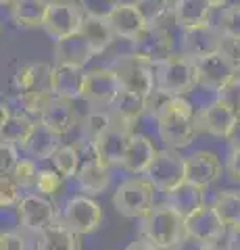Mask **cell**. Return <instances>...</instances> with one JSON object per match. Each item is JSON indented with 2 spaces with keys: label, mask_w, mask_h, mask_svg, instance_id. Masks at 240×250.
<instances>
[{
  "label": "cell",
  "mask_w": 240,
  "mask_h": 250,
  "mask_svg": "<svg viewBox=\"0 0 240 250\" xmlns=\"http://www.w3.org/2000/svg\"><path fill=\"white\" fill-rule=\"evenodd\" d=\"M195 117V108L184 96H172L159 108L154 119H157L159 138L165 148L180 150L195 142V136L198 134Z\"/></svg>",
  "instance_id": "obj_1"
},
{
  "label": "cell",
  "mask_w": 240,
  "mask_h": 250,
  "mask_svg": "<svg viewBox=\"0 0 240 250\" xmlns=\"http://www.w3.org/2000/svg\"><path fill=\"white\" fill-rule=\"evenodd\" d=\"M140 231L142 238L163 250H180L188 240L186 217L169 202L154 205L149 215L140 219Z\"/></svg>",
  "instance_id": "obj_2"
},
{
  "label": "cell",
  "mask_w": 240,
  "mask_h": 250,
  "mask_svg": "<svg viewBox=\"0 0 240 250\" xmlns=\"http://www.w3.org/2000/svg\"><path fill=\"white\" fill-rule=\"evenodd\" d=\"M154 190L157 188L153 186L149 177H128L115 190L113 207L126 219H142L154 207Z\"/></svg>",
  "instance_id": "obj_3"
},
{
  "label": "cell",
  "mask_w": 240,
  "mask_h": 250,
  "mask_svg": "<svg viewBox=\"0 0 240 250\" xmlns=\"http://www.w3.org/2000/svg\"><path fill=\"white\" fill-rule=\"evenodd\" d=\"M109 67L119 77L123 90L136 92L144 98H149L157 90V71H154V67L149 65L146 61L138 59L134 52L115 57Z\"/></svg>",
  "instance_id": "obj_4"
},
{
  "label": "cell",
  "mask_w": 240,
  "mask_h": 250,
  "mask_svg": "<svg viewBox=\"0 0 240 250\" xmlns=\"http://www.w3.org/2000/svg\"><path fill=\"white\" fill-rule=\"evenodd\" d=\"M196 82L195 61L186 54H174L169 61L157 67V90L167 96H184L190 94Z\"/></svg>",
  "instance_id": "obj_5"
},
{
  "label": "cell",
  "mask_w": 240,
  "mask_h": 250,
  "mask_svg": "<svg viewBox=\"0 0 240 250\" xmlns=\"http://www.w3.org/2000/svg\"><path fill=\"white\" fill-rule=\"evenodd\" d=\"M131 125L134 123H130L126 119H121V117H117L115 113H111L109 127L98 136L96 142H92L96 146L98 156L109 167L111 165H123V159H126L130 140H131V136H134Z\"/></svg>",
  "instance_id": "obj_6"
},
{
  "label": "cell",
  "mask_w": 240,
  "mask_h": 250,
  "mask_svg": "<svg viewBox=\"0 0 240 250\" xmlns=\"http://www.w3.org/2000/svg\"><path fill=\"white\" fill-rule=\"evenodd\" d=\"M86 21V13L75 0H50L48 15L44 21L46 34L55 40H63L73 34H80Z\"/></svg>",
  "instance_id": "obj_7"
},
{
  "label": "cell",
  "mask_w": 240,
  "mask_h": 250,
  "mask_svg": "<svg viewBox=\"0 0 240 250\" xmlns=\"http://www.w3.org/2000/svg\"><path fill=\"white\" fill-rule=\"evenodd\" d=\"M146 177L153 186L161 192H172L177 186L186 182V156H182L174 148H163L154 156L151 169L146 171Z\"/></svg>",
  "instance_id": "obj_8"
},
{
  "label": "cell",
  "mask_w": 240,
  "mask_h": 250,
  "mask_svg": "<svg viewBox=\"0 0 240 250\" xmlns=\"http://www.w3.org/2000/svg\"><path fill=\"white\" fill-rule=\"evenodd\" d=\"M82 152V167L80 173H77V184L88 196H96V194H103L111 184V171L109 165L103 163V159L96 152V146L84 140V142L77 144Z\"/></svg>",
  "instance_id": "obj_9"
},
{
  "label": "cell",
  "mask_w": 240,
  "mask_h": 250,
  "mask_svg": "<svg viewBox=\"0 0 240 250\" xmlns=\"http://www.w3.org/2000/svg\"><path fill=\"white\" fill-rule=\"evenodd\" d=\"M123 90L119 77L111 67H94L84 77V100L94 108H109L117 94Z\"/></svg>",
  "instance_id": "obj_10"
},
{
  "label": "cell",
  "mask_w": 240,
  "mask_h": 250,
  "mask_svg": "<svg viewBox=\"0 0 240 250\" xmlns=\"http://www.w3.org/2000/svg\"><path fill=\"white\" fill-rule=\"evenodd\" d=\"M63 223L80 236H86L100 228L103 223V208L90 196H73L67 200L63 210Z\"/></svg>",
  "instance_id": "obj_11"
},
{
  "label": "cell",
  "mask_w": 240,
  "mask_h": 250,
  "mask_svg": "<svg viewBox=\"0 0 240 250\" xmlns=\"http://www.w3.org/2000/svg\"><path fill=\"white\" fill-rule=\"evenodd\" d=\"M226 228L228 225L221 221L211 205H203L192 215L186 217V233H188V240L198 242L200 246L218 244V242L226 236Z\"/></svg>",
  "instance_id": "obj_12"
},
{
  "label": "cell",
  "mask_w": 240,
  "mask_h": 250,
  "mask_svg": "<svg viewBox=\"0 0 240 250\" xmlns=\"http://www.w3.org/2000/svg\"><path fill=\"white\" fill-rule=\"evenodd\" d=\"M17 217L25 229L42 233L57 223V208L42 194H25L17 205Z\"/></svg>",
  "instance_id": "obj_13"
},
{
  "label": "cell",
  "mask_w": 240,
  "mask_h": 250,
  "mask_svg": "<svg viewBox=\"0 0 240 250\" xmlns=\"http://www.w3.org/2000/svg\"><path fill=\"white\" fill-rule=\"evenodd\" d=\"M131 52L138 59L146 61L153 67L163 65L165 61L174 57V36L172 31L146 29L138 40L131 44Z\"/></svg>",
  "instance_id": "obj_14"
},
{
  "label": "cell",
  "mask_w": 240,
  "mask_h": 250,
  "mask_svg": "<svg viewBox=\"0 0 240 250\" xmlns=\"http://www.w3.org/2000/svg\"><path fill=\"white\" fill-rule=\"evenodd\" d=\"M15 90L19 98L25 96H55L52 94V67L46 62H29L15 73Z\"/></svg>",
  "instance_id": "obj_15"
},
{
  "label": "cell",
  "mask_w": 240,
  "mask_h": 250,
  "mask_svg": "<svg viewBox=\"0 0 240 250\" xmlns=\"http://www.w3.org/2000/svg\"><path fill=\"white\" fill-rule=\"evenodd\" d=\"M195 119H196L198 131H205V134H211L215 138L228 140L230 131L238 119V115L232 111L226 103H221L219 98H215L213 103H209L205 108H200Z\"/></svg>",
  "instance_id": "obj_16"
},
{
  "label": "cell",
  "mask_w": 240,
  "mask_h": 250,
  "mask_svg": "<svg viewBox=\"0 0 240 250\" xmlns=\"http://www.w3.org/2000/svg\"><path fill=\"white\" fill-rule=\"evenodd\" d=\"M195 69H196V82L200 88L211 90L218 94L228 82H232L236 77V71L230 67V62L221 57L219 52L209 54V57L196 59L195 61Z\"/></svg>",
  "instance_id": "obj_17"
},
{
  "label": "cell",
  "mask_w": 240,
  "mask_h": 250,
  "mask_svg": "<svg viewBox=\"0 0 240 250\" xmlns=\"http://www.w3.org/2000/svg\"><path fill=\"white\" fill-rule=\"evenodd\" d=\"M223 173V165L219 156L211 150H196L190 156H186V182L200 188L215 184Z\"/></svg>",
  "instance_id": "obj_18"
},
{
  "label": "cell",
  "mask_w": 240,
  "mask_h": 250,
  "mask_svg": "<svg viewBox=\"0 0 240 250\" xmlns=\"http://www.w3.org/2000/svg\"><path fill=\"white\" fill-rule=\"evenodd\" d=\"M219 40H221L219 29L213 27L211 23H205V25H198V27L184 31L182 50L188 59L196 61V59H203V57H209V54L219 52Z\"/></svg>",
  "instance_id": "obj_19"
},
{
  "label": "cell",
  "mask_w": 240,
  "mask_h": 250,
  "mask_svg": "<svg viewBox=\"0 0 240 250\" xmlns=\"http://www.w3.org/2000/svg\"><path fill=\"white\" fill-rule=\"evenodd\" d=\"M52 54H55V65H69L77 69H84L88 65V61L96 57L82 31L69 38H63V40H55Z\"/></svg>",
  "instance_id": "obj_20"
},
{
  "label": "cell",
  "mask_w": 240,
  "mask_h": 250,
  "mask_svg": "<svg viewBox=\"0 0 240 250\" xmlns=\"http://www.w3.org/2000/svg\"><path fill=\"white\" fill-rule=\"evenodd\" d=\"M109 23L115 31V36L121 38V40H128L131 44L149 29L144 15L140 13V9H138L134 2H121L117 6V11L111 15Z\"/></svg>",
  "instance_id": "obj_21"
},
{
  "label": "cell",
  "mask_w": 240,
  "mask_h": 250,
  "mask_svg": "<svg viewBox=\"0 0 240 250\" xmlns=\"http://www.w3.org/2000/svg\"><path fill=\"white\" fill-rule=\"evenodd\" d=\"M38 121H40L42 125H46L48 129H52L55 134L65 136V134H69V131L75 127V121H77L75 106H73L71 100L52 96L48 100V104L42 108Z\"/></svg>",
  "instance_id": "obj_22"
},
{
  "label": "cell",
  "mask_w": 240,
  "mask_h": 250,
  "mask_svg": "<svg viewBox=\"0 0 240 250\" xmlns=\"http://www.w3.org/2000/svg\"><path fill=\"white\" fill-rule=\"evenodd\" d=\"M157 148H154L153 140L144 134H134L130 140L126 159H123V169L131 175H146V171L151 169L154 156H157Z\"/></svg>",
  "instance_id": "obj_23"
},
{
  "label": "cell",
  "mask_w": 240,
  "mask_h": 250,
  "mask_svg": "<svg viewBox=\"0 0 240 250\" xmlns=\"http://www.w3.org/2000/svg\"><path fill=\"white\" fill-rule=\"evenodd\" d=\"M84 77L86 71L69 65L52 67V94L65 100H77L84 96Z\"/></svg>",
  "instance_id": "obj_24"
},
{
  "label": "cell",
  "mask_w": 240,
  "mask_h": 250,
  "mask_svg": "<svg viewBox=\"0 0 240 250\" xmlns=\"http://www.w3.org/2000/svg\"><path fill=\"white\" fill-rule=\"evenodd\" d=\"M48 6L50 0H15L11 9V19L19 27H44Z\"/></svg>",
  "instance_id": "obj_25"
},
{
  "label": "cell",
  "mask_w": 240,
  "mask_h": 250,
  "mask_svg": "<svg viewBox=\"0 0 240 250\" xmlns=\"http://www.w3.org/2000/svg\"><path fill=\"white\" fill-rule=\"evenodd\" d=\"M134 4L144 15L149 29L169 31V25L175 23V11L172 0H134Z\"/></svg>",
  "instance_id": "obj_26"
},
{
  "label": "cell",
  "mask_w": 240,
  "mask_h": 250,
  "mask_svg": "<svg viewBox=\"0 0 240 250\" xmlns=\"http://www.w3.org/2000/svg\"><path fill=\"white\" fill-rule=\"evenodd\" d=\"M174 11L177 27L182 31H188L192 27L209 23L211 6L207 4V0H174Z\"/></svg>",
  "instance_id": "obj_27"
},
{
  "label": "cell",
  "mask_w": 240,
  "mask_h": 250,
  "mask_svg": "<svg viewBox=\"0 0 240 250\" xmlns=\"http://www.w3.org/2000/svg\"><path fill=\"white\" fill-rule=\"evenodd\" d=\"M36 123L27 113H11L6 119H2V129H0V136H2V142L15 144L17 148H25L27 140L32 138Z\"/></svg>",
  "instance_id": "obj_28"
},
{
  "label": "cell",
  "mask_w": 240,
  "mask_h": 250,
  "mask_svg": "<svg viewBox=\"0 0 240 250\" xmlns=\"http://www.w3.org/2000/svg\"><path fill=\"white\" fill-rule=\"evenodd\" d=\"M59 148H61V136L38 121L34 134L27 140L23 150L32 156L34 161H46V159H52Z\"/></svg>",
  "instance_id": "obj_29"
},
{
  "label": "cell",
  "mask_w": 240,
  "mask_h": 250,
  "mask_svg": "<svg viewBox=\"0 0 240 250\" xmlns=\"http://www.w3.org/2000/svg\"><path fill=\"white\" fill-rule=\"evenodd\" d=\"M80 233L69 229L65 223H55L44 229L38 240V250H80Z\"/></svg>",
  "instance_id": "obj_30"
},
{
  "label": "cell",
  "mask_w": 240,
  "mask_h": 250,
  "mask_svg": "<svg viewBox=\"0 0 240 250\" xmlns=\"http://www.w3.org/2000/svg\"><path fill=\"white\" fill-rule=\"evenodd\" d=\"M167 202L174 208L180 210L184 217H188V215L195 213L196 208L207 205V202H205V188L184 182L182 186H177L175 190L167 192Z\"/></svg>",
  "instance_id": "obj_31"
},
{
  "label": "cell",
  "mask_w": 240,
  "mask_h": 250,
  "mask_svg": "<svg viewBox=\"0 0 240 250\" xmlns=\"http://www.w3.org/2000/svg\"><path fill=\"white\" fill-rule=\"evenodd\" d=\"M109 111L115 113L121 119H126L130 123H136L142 117L144 111H149V104H146V98L140 96L136 92L130 90H121L117 94V98L113 100V104L109 106Z\"/></svg>",
  "instance_id": "obj_32"
},
{
  "label": "cell",
  "mask_w": 240,
  "mask_h": 250,
  "mask_svg": "<svg viewBox=\"0 0 240 250\" xmlns=\"http://www.w3.org/2000/svg\"><path fill=\"white\" fill-rule=\"evenodd\" d=\"M82 34L86 36V40L90 42V46H92V50H94V54H103V52L113 44L115 38H117V36H115V31H113V27H111V23H109V21L90 19V17H86V21H84Z\"/></svg>",
  "instance_id": "obj_33"
},
{
  "label": "cell",
  "mask_w": 240,
  "mask_h": 250,
  "mask_svg": "<svg viewBox=\"0 0 240 250\" xmlns=\"http://www.w3.org/2000/svg\"><path fill=\"white\" fill-rule=\"evenodd\" d=\"M215 213L228 228H236L240 225V192L238 190H223L218 192L211 202Z\"/></svg>",
  "instance_id": "obj_34"
},
{
  "label": "cell",
  "mask_w": 240,
  "mask_h": 250,
  "mask_svg": "<svg viewBox=\"0 0 240 250\" xmlns=\"http://www.w3.org/2000/svg\"><path fill=\"white\" fill-rule=\"evenodd\" d=\"M52 165L61 173L63 179H73L80 173V167H82V152H80V146L77 144H67V146H61L59 150L52 156Z\"/></svg>",
  "instance_id": "obj_35"
},
{
  "label": "cell",
  "mask_w": 240,
  "mask_h": 250,
  "mask_svg": "<svg viewBox=\"0 0 240 250\" xmlns=\"http://www.w3.org/2000/svg\"><path fill=\"white\" fill-rule=\"evenodd\" d=\"M111 123V111L109 108H92L88 117L84 119V134L88 142H96L98 136L109 127Z\"/></svg>",
  "instance_id": "obj_36"
},
{
  "label": "cell",
  "mask_w": 240,
  "mask_h": 250,
  "mask_svg": "<svg viewBox=\"0 0 240 250\" xmlns=\"http://www.w3.org/2000/svg\"><path fill=\"white\" fill-rule=\"evenodd\" d=\"M119 4L121 0H80V6L86 13V17L100 19V21H109Z\"/></svg>",
  "instance_id": "obj_37"
},
{
  "label": "cell",
  "mask_w": 240,
  "mask_h": 250,
  "mask_svg": "<svg viewBox=\"0 0 240 250\" xmlns=\"http://www.w3.org/2000/svg\"><path fill=\"white\" fill-rule=\"evenodd\" d=\"M218 29L221 36L240 38V4H230L221 11L218 19Z\"/></svg>",
  "instance_id": "obj_38"
},
{
  "label": "cell",
  "mask_w": 240,
  "mask_h": 250,
  "mask_svg": "<svg viewBox=\"0 0 240 250\" xmlns=\"http://www.w3.org/2000/svg\"><path fill=\"white\" fill-rule=\"evenodd\" d=\"M61 184H63V177L57 169H40L36 179V192L42 196H55Z\"/></svg>",
  "instance_id": "obj_39"
},
{
  "label": "cell",
  "mask_w": 240,
  "mask_h": 250,
  "mask_svg": "<svg viewBox=\"0 0 240 250\" xmlns=\"http://www.w3.org/2000/svg\"><path fill=\"white\" fill-rule=\"evenodd\" d=\"M38 171H40V169L36 167L34 159H21L17 163V167H15V171L11 173V177L23 188V190H27V188H36Z\"/></svg>",
  "instance_id": "obj_40"
},
{
  "label": "cell",
  "mask_w": 240,
  "mask_h": 250,
  "mask_svg": "<svg viewBox=\"0 0 240 250\" xmlns=\"http://www.w3.org/2000/svg\"><path fill=\"white\" fill-rule=\"evenodd\" d=\"M219 54L230 62V67L240 75V38L221 36L219 40Z\"/></svg>",
  "instance_id": "obj_41"
},
{
  "label": "cell",
  "mask_w": 240,
  "mask_h": 250,
  "mask_svg": "<svg viewBox=\"0 0 240 250\" xmlns=\"http://www.w3.org/2000/svg\"><path fill=\"white\" fill-rule=\"evenodd\" d=\"M21 190H23V188L15 182L11 175H2V177H0V205H2V208L19 205V202H21Z\"/></svg>",
  "instance_id": "obj_42"
},
{
  "label": "cell",
  "mask_w": 240,
  "mask_h": 250,
  "mask_svg": "<svg viewBox=\"0 0 240 250\" xmlns=\"http://www.w3.org/2000/svg\"><path fill=\"white\" fill-rule=\"evenodd\" d=\"M218 98L226 103L232 111L240 117V75H236L232 82H228L223 88L218 92Z\"/></svg>",
  "instance_id": "obj_43"
},
{
  "label": "cell",
  "mask_w": 240,
  "mask_h": 250,
  "mask_svg": "<svg viewBox=\"0 0 240 250\" xmlns=\"http://www.w3.org/2000/svg\"><path fill=\"white\" fill-rule=\"evenodd\" d=\"M19 161H21L19 159V148L15 144L2 142V146H0V173L11 175Z\"/></svg>",
  "instance_id": "obj_44"
},
{
  "label": "cell",
  "mask_w": 240,
  "mask_h": 250,
  "mask_svg": "<svg viewBox=\"0 0 240 250\" xmlns=\"http://www.w3.org/2000/svg\"><path fill=\"white\" fill-rule=\"evenodd\" d=\"M0 250H25V240L15 231L0 233Z\"/></svg>",
  "instance_id": "obj_45"
},
{
  "label": "cell",
  "mask_w": 240,
  "mask_h": 250,
  "mask_svg": "<svg viewBox=\"0 0 240 250\" xmlns=\"http://www.w3.org/2000/svg\"><path fill=\"white\" fill-rule=\"evenodd\" d=\"M226 173L232 182L240 184V150H230L226 161Z\"/></svg>",
  "instance_id": "obj_46"
},
{
  "label": "cell",
  "mask_w": 240,
  "mask_h": 250,
  "mask_svg": "<svg viewBox=\"0 0 240 250\" xmlns=\"http://www.w3.org/2000/svg\"><path fill=\"white\" fill-rule=\"evenodd\" d=\"M126 250H163V248L154 246L153 242H149L146 238H138L134 242H130V244L126 246Z\"/></svg>",
  "instance_id": "obj_47"
},
{
  "label": "cell",
  "mask_w": 240,
  "mask_h": 250,
  "mask_svg": "<svg viewBox=\"0 0 240 250\" xmlns=\"http://www.w3.org/2000/svg\"><path fill=\"white\" fill-rule=\"evenodd\" d=\"M228 144H230V150H240V117L236 119L234 127H232V131H230Z\"/></svg>",
  "instance_id": "obj_48"
},
{
  "label": "cell",
  "mask_w": 240,
  "mask_h": 250,
  "mask_svg": "<svg viewBox=\"0 0 240 250\" xmlns=\"http://www.w3.org/2000/svg\"><path fill=\"white\" fill-rule=\"evenodd\" d=\"M226 248L228 250H240V225H236V228H230Z\"/></svg>",
  "instance_id": "obj_49"
},
{
  "label": "cell",
  "mask_w": 240,
  "mask_h": 250,
  "mask_svg": "<svg viewBox=\"0 0 240 250\" xmlns=\"http://www.w3.org/2000/svg\"><path fill=\"white\" fill-rule=\"evenodd\" d=\"M228 0H207V4L211 6V9H219V6H226Z\"/></svg>",
  "instance_id": "obj_50"
},
{
  "label": "cell",
  "mask_w": 240,
  "mask_h": 250,
  "mask_svg": "<svg viewBox=\"0 0 240 250\" xmlns=\"http://www.w3.org/2000/svg\"><path fill=\"white\" fill-rule=\"evenodd\" d=\"M198 250H228L226 246H219V244H205V246H200Z\"/></svg>",
  "instance_id": "obj_51"
},
{
  "label": "cell",
  "mask_w": 240,
  "mask_h": 250,
  "mask_svg": "<svg viewBox=\"0 0 240 250\" xmlns=\"http://www.w3.org/2000/svg\"><path fill=\"white\" fill-rule=\"evenodd\" d=\"M0 2H2V6H4V4H13L15 0H0Z\"/></svg>",
  "instance_id": "obj_52"
}]
</instances>
